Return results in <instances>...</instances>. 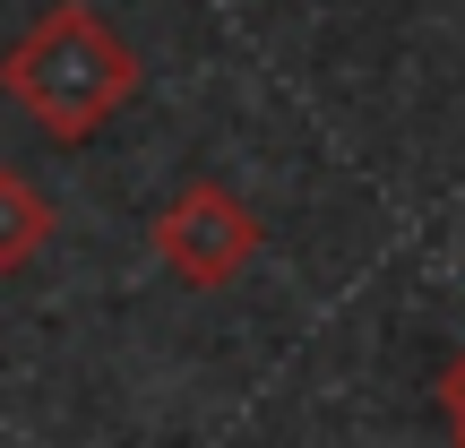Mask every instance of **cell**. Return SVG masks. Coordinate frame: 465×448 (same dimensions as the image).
I'll use <instances>...</instances> for the list:
<instances>
[{"label": "cell", "mask_w": 465, "mask_h": 448, "mask_svg": "<svg viewBox=\"0 0 465 448\" xmlns=\"http://www.w3.org/2000/svg\"><path fill=\"white\" fill-rule=\"evenodd\" d=\"M0 95L52 138V147H86L104 121L138 95V52L121 26L86 0H52L9 52H0Z\"/></svg>", "instance_id": "cell-1"}, {"label": "cell", "mask_w": 465, "mask_h": 448, "mask_svg": "<svg viewBox=\"0 0 465 448\" xmlns=\"http://www.w3.org/2000/svg\"><path fill=\"white\" fill-rule=\"evenodd\" d=\"M147 250L173 267V284H190V294H224V284L250 276V259L267 250V233H259V216L242 207L232 182H207V173H199V182H182L164 207H155Z\"/></svg>", "instance_id": "cell-2"}, {"label": "cell", "mask_w": 465, "mask_h": 448, "mask_svg": "<svg viewBox=\"0 0 465 448\" xmlns=\"http://www.w3.org/2000/svg\"><path fill=\"white\" fill-rule=\"evenodd\" d=\"M44 242H52V207H44V190H35L26 173L0 164V276H26V267L44 259Z\"/></svg>", "instance_id": "cell-3"}, {"label": "cell", "mask_w": 465, "mask_h": 448, "mask_svg": "<svg viewBox=\"0 0 465 448\" xmlns=\"http://www.w3.org/2000/svg\"><path fill=\"white\" fill-rule=\"evenodd\" d=\"M440 414H449V440L465 448V345H457V363L440 371Z\"/></svg>", "instance_id": "cell-4"}]
</instances>
